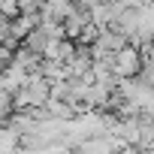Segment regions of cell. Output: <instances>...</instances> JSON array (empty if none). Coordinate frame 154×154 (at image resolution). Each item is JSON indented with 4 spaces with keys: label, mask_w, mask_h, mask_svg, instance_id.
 Listing matches in <instances>:
<instances>
[{
    "label": "cell",
    "mask_w": 154,
    "mask_h": 154,
    "mask_svg": "<svg viewBox=\"0 0 154 154\" xmlns=\"http://www.w3.org/2000/svg\"><path fill=\"white\" fill-rule=\"evenodd\" d=\"M112 69H115L118 79H133V75H139V69H142V51L133 42H127L118 54H112Z\"/></svg>",
    "instance_id": "cell-1"
},
{
    "label": "cell",
    "mask_w": 154,
    "mask_h": 154,
    "mask_svg": "<svg viewBox=\"0 0 154 154\" xmlns=\"http://www.w3.org/2000/svg\"><path fill=\"white\" fill-rule=\"evenodd\" d=\"M124 45H127V39H124L118 30L106 27V30H100V33H97V39L91 42V57H94V60H106V57L118 54Z\"/></svg>",
    "instance_id": "cell-2"
},
{
    "label": "cell",
    "mask_w": 154,
    "mask_h": 154,
    "mask_svg": "<svg viewBox=\"0 0 154 154\" xmlns=\"http://www.w3.org/2000/svg\"><path fill=\"white\" fill-rule=\"evenodd\" d=\"M60 24H63V36L75 42V39L82 36V30L91 24V15H88V12H82V9H72V12H69Z\"/></svg>",
    "instance_id": "cell-3"
},
{
    "label": "cell",
    "mask_w": 154,
    "mask_h": 154,
    "mask_svg": "<svg viewBox=\"0 0 154 154\" xmlns=\"http://www.w3.org/2000/svg\"><path fill=\"white\" fill-rule=\"evenodd\" d=\"M48 42H51V36H48V27L36 24V27H33V30H30V33L24 36V42H21V45H24L27 51H33L36 57H42V54H45V45H48Z\"/></svg>",
    "instance_id": "cell-4"
},
{
    "label": "cell",
    "mask_w": 154,
    "mask_h": 154,
    "mask_svg": "<svg viewBox=\"0 0 154 154\" xmlns=\"http://www.w3.org/2000/svg\"><path fill=\"white\" fill-rule=\"evenodd\" d=\"M72 54H75V42L63 36V39H51V42L45 45V54H42V57H48V60H60V63H66V60H69Z\"/></svg>",
    "instance_id": "cell-5"
},
{
    "label": "cell",
    "mask_w": 154,
    "mask_h": 154,
    "mask_svg": "<svg viewBox=\"0 0 154 154\" xmlns=\"http://www.w3.org/2000/svg\"><path fill=\"white\" fill-rule=\"evenodd\" d=\"M36 24H39V15H24V12H18V15L12 18V36H15L18 42H24V36H27Z\"/></svg>",
    "instance_id": "cell-6"
},
{
    "label": "cell",
    "mask_w": 154,
    "mask_h": 154,
    "mask_svg": "<svg viewBox=\"0 0 154 154\" xmlns=\"http://www.w3.org/2000/svg\"><path fill=\"white\" fill-rule=\"evenodd\" d=\"M39 75H42V79H48V82H60V79H66V63L42 57V63H39Z\"/></svg>",
    "instance_id": "cell-7"
},
{
    "label": "cell",
    "mask_w": 154,
    "mask_h": 154,
    "mask_svg": "<svg viewBox=\"0 0 154 154\" xmlns=\"http://www.w3.org/2000/svg\"><path fill=\"white\" fill-rule=\"evenodd\" d=\"M3 79H6V85H9V91L15 94L18 88H24V82H27V72H24L21 66H15V63H9V66L3 69Z\"/></svg>",
    "instance_id": "cell-8"
},
{
    "label": "cell",
    "mask_w": 154,
    "mask_h": 154,
    "mask_svg": "<svg viewBox=\"0 0 154 154\" xmlns=\"http://www.w3.org/2000/svg\"><path fill=\"white\" fill-rule=\"evenodd\" d=\"M139 79H142L145 85H151V88H154V60H151V57H142V69H139Z\"/></svg>",
    "instance_id": "cell-9"
},
{
    "label": "cell",
    "mask_w": 154,
    "mask_h": 154,
    "mask_svg": "<svg viewBox=\"0 0 154 154\" xmlns=\"http://www.w3.org/2000/svg\"><path fill=\"white\" fill-rule=\"evenodd\" d=\"M42 3H45V0H18V12H24V15H39Z\"/></svg>",
    "instance_id": "cell-10"
},
{
    "label": "cell",
    "mask_w": 154,
    "mask_h": 154,
    "mask_svg": "<svg viewBox=\"0 0 154 154\" xmlns=\"http://www.w3.org/2000/svg\"><path fill=\"white\" fill-rule=\"evenodd\" d=\"M0 15L15 18L18 15V0H0Z\"/></svg>",
    "instance_id": "cell-11"
},
{
    "label": "cell",
    "mask_w": 154,
    "mask_h": 154,
    "mask_svg": "<svg viewBox=\"0 0 154 154\" xmlns=\"http://www.w3.org/2000/svg\"><path fill=\"white\" fill-rule=\"evenodd\" d=\"M72 3H75V9H82V12H91L94 6H100V3H103V0H72Z\"/></svg>",
    "instance_id": "cell-12"
}]
</instances>
